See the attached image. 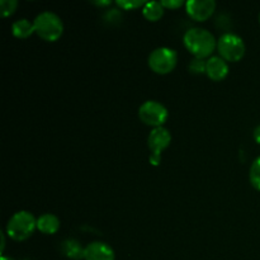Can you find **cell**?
I'll use <instances>...</instances> for the list:
<instances>
[{"mask_svg":"<svg viewBox=\"0 0 260 260\" xmlns=\"http://www.w3.org/2000/svg\"><path fill=\"white\" fill-rule=\"evenodd\" d=\"M249 179L256 190H260V156L254 160L249 172Z\"/></svg>","mask_w":260,"mask_h":260,"instance_id":"cell-15","label":"cell"},{"mask_svg":"<svg viewBox=\"0 0 260 260\" xmlns=\"http://www.w3.org/2000/svg\"><path fill=\"white\" fill-rule=\"evenodd\" d=\"M253 136H254V140H255V141L258 142V144H260V124H259L258 127H256L255 129H254Z\"/></svg>","mask_w":260,"mask_h":260,"instance_id":"cell-20","label":"cell"},{"mask_svg":"<svg viewBox=\"0 0 260 260\" xmlns=\"http://www.w3.org/2000/svg\"><path fill=\"white\" fill-rule=\"evenodd\" d=\"M172 142V135L168 131L165 127H157V128H152L150 132L149 137H147V145L151 151L150 155V164L157 165L161 161V152L167 149Z\"/></svg>","mask_w":260,"mask_h":260,"instance_id":"cell-7","label":"cell"},{"mask_svg":"<svg viewBox=\"0 0 260 260\" xmlns=\"http://www.w3.org/2000/svg\"><path fill=\"white\" fill-rule=\"evenodd\" d=\"M215 0H189L185 3L188 15L196 22H205L215 13Z\"/></svg>","mask_w":260,"mask_h":260,"instance_id":"cell-8","label":"cell"},{"mask_svg":"<svg viewBox=\"0 0 260 260\" xmlns=\"http://www.w3.org/2000/svg\"><path fill=\"white\" fill-rule=\"evenodd\" d=\"M37 229L45 235H53L60 229V220L52 213H45L37 220Z\"/></svg>","mask_w":260,"mask_h":260,"instance_id":"cell-11","label":"cell"},{"mask_svg":"<svg viewBox=\"0 0 260 260\" xmlns=\"http://www.w3.org/2000/svg\"><path fill=\"white\" fill-rule=\"evenodd\" d=\"M37 229V220L28 211H19L14 213L8 221L7 234L15 241H24L32 236Z\"/></svg>","mask_w":260,"mask_h":260,"instance_id":"cell-2","label":"cell"},{"mask_svg":"<svg viewBox=\"0 0 260 260\" xmlns=\"http://www.w3.org/2000/svg\"><path fill=\"white\" fill-rule=\"evenodd\" d=\"M145 4H146V3L141 2V0H118V2H117V5L124 10H134L140 7L144 8Z\"/></svg>","mask_w":260,"mask_h":260,"instance_id":"cell-18","label":"cell"},{"mask_svg":"<svg viewBox=\"0 0 260 260\" xmlns=\"http://www.w3.org/2000/svg\"><path fill=\"white\" fill-rule=\"evenodd\" d=\"M18 7L17 0H2L0 2V14L2 17H10Z\"/></svg>","mask_w":260,"mask_h":260,"instance_id":"cell-16","label":"cell"},{"mask_svg":"<svg viewBox=\"0 0 260 260\" xmlns=\"http://www.w3.org/2000/svg\"><path fill=\"white\" fill-rule=\"evenodd\" d=\"M217 50L220 57H222L226 62H238L245 55V43L238 35L225 33L217 41Z\"/></svg>","mask_w":260,"mask_h":260,"instance_id":"cell-4","label":"cell"},{"mask_svg":"<svg viewBox=\"0 0 260 260\" xmlns=\"http://www.w3.org/2000/svg\"><path fill=\"white\" fill-rule=\"evenodd\" d=\"M0 238H2V254H3V251H4V248H5V236H4V233H0Z\"/></svg>","mask_w":260,"mask_h":260,"instance_id":"cell-21","label":"cell"},{"mask_svg":"<svg viewBox=\"0 0 260 260\" xmlns=\"http://www.w3.org/2000/svg\"><path fill=\"white\" fill-rule=\"evenodd\" d=\"M35 29L38 37L47 42H55L62 36L63 23L57 14L52 12H42L36 17Z\"/></svg>","mask_w":260,"mask_h":260,"instance_id":"cell-3","label":"cell"},{"mask_svg":"<svg viewBox=\"0 0 260 260\" xmlns=\"http://www.w3.org/2000/svg\"><path fill=\"white\" fill-rule=\"evenodd\" d=\"M149 68L159 75H167L175 69L178 55L175 50L169 47H159L152 51L149 56Z\"/></svg>","mask_w":260,"mask_h":260,"instance_id":"cell-5","label":"cell"},{"mask_svg":"<svg viewBox=\"0 0 260 260\" xmlns=\"http://www.w3.org/2000/svg\"><path fill=\"white\" fill-rule=\"evenodd\" d=\"M0 260H14V259L10 258V256H4V255H2V258H0Z\"/></svg>","mask_w":260,"mask_h":260,"instance_id":"cell-23","label":"cell"},{"mask_svg":"<svg viewBox=\"0 0 260 260\" xmlns=\"http://www.w3.org/2000/svg\"><path fill=\"white\" fill-rule=\"evenodd\" d=\"M116 255L114 251L108 244L102 241H94L88 244L84 251V259L85 260H114Z\"/></svg>","mask_w":260,"mask_h":260,"instance_id":"cell-9","label":"cell"},{"mask_svg":"<svg viewBox=\"0 0 260 260\" xmlns=\"http://www.w3.org/2000/svg\"><path fill=\"white\" fill-rule=\"evenodd\" d=\"M94 4L102 5V7H103V5H109L111 4V2H94Z\"/></svg>","mask_w":260,"mask_h":260,"instance_id":"cell-22","label":"cell"},{"mask_svg":"<svg viewBox=\"0 0 260 260\" xmlns=\"http://www.w3.org/2000/svg\"><path fill=\"white\" fill-rule=\"evenodd\" d=\"M61 251H62L63 255L69 259L73 260H80L84 259V251L85 248L81 246V244L79 243L75 239H68L62 243L61 245Z\"/></svg>","mask_w":260,"mask_h":260,"instance_id":"cell-12","label":"cell"},{"mask_svg":"<svg viewBox=\"0 0 260 260\" xmlns=\"http://www.w3.org/2000/svg\"><path fill=\"white\" fill-rule=\"evenodd\" d=\"M12 33L17 38H28L30 35L36 33L35 24L28 19H25V18H23V19H19L13 23Z\"/></svg>","mask_w":260,"mask_h":260,"instance_id":"cell-13","label":"cell"},{"mask_svg":"<svg viewBox=\"0 0 260 260\" xmlns=\"http://www.w3.org/2000/svg\"><path fill=\"white\" fill-rule=\"evenodd\" d=\"M206 66H207V61H205L203 58H193L190 60L189 65H188V69L192 74H206Z\"/></svg>","mask_w":260,"mask_h":260,"instance_id":"cell-17","label":"cell"},{"mask_svg":"<svg viewBox=\"0 0 260 260\" xmlns=\"http://www.w3.org/2000/svg\"><path fill=\"white\" fill-rule=\"evenodd\" d=\"M142 14L150 22H157L164 15V7L160 2H147L142 8Z\"/></svg>","mask_w":260,"mask_h":260,"instance_id":"cell-14","label":"cell"},{"mask_svg":"<svg viewBox=\"0 0 260 260\" xmlns=\"http://www.w3.org/2000/svg\"><path fill=\"white\" fill-rule=\"evenodd\" d=\"M25 260H28V259H25Z\"/></svg>","mask_w":260,"mask_h":260,"instance_id":"cell-25","label":"cell"},{"mask_svg":"<svg viewBox=\"0 0 260 260\" xmlns=\"http://www.w3.org/2000/svg\"><path fill=\"white\" fill-rule=\"evenodd\" d=\"M139 117L142 123L151 126L154 128L162 127L167 122L169 113L165 106L156 101H147L139 108Z\"/></svg>","mask_w":260,"mask_h":260,"instance_id":"cell-6","label":"cell"},{"mask_svg":"<svg viewBox=\"0 0 260 260\" xmlns=\"http://www.w3.org/2000/svg\"><path fill=\"white\" fill-rule=\"evenodd\" d=\"M161 5L164 8H168V9H178V8H180L183 5V2H180V0H162Z\"/></svg>","mask_w":260,"mask_h":260,"instance_id":"cell-19","label":"cell"},{"mask_svg":"<svg viewBox=\"0 0 260 260\" xmlns=\"http://www.w3.org/2000/svg\"><path fill=\"white\" fill-rule=\"evenodd\" d=\"M183 43L196 58H203V60L212 55L217 46V41L210 30L198 27L190 28L184 33Z\"/></svg>","mask_w":260,"mask_h":260,"instance_id":"cell-1","label":"cell"},{"mask_svg":"<svg viewBox=\"0 0 260 260\" xmlns=\"http://www.w3.org/2000/svg\"><path fill=\"white\" fill-rule=\"evenodd\" d=\"M259 22H260V14H259Z\"/></svg>","mask_w":260,"mask_h":260,"instance_id":"cell-24","label":"cell"},{"mask_svg":"<svg viewBox=\"0 0 260 260\" xmlns=\"http://www.w3.org/2000/svg\"><path fill=\"white\" fill-rule=\"evenodd\" d=\"M206 74L213 81H222L229 75V65L220 56H212L207 60Z\"/></svg>","mask_w":260,"mask_h":260,"instance_id":"cell-10","label":"cell"}]
</instances>
